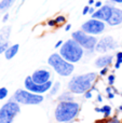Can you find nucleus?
<instances>
[{
	"mask_svg": "<svg viewBox=\"0 0 122 123\" xmlns=\"http://www.w3.org/2000/svg\"><path fill=\"white\" fill-rule=\"evenodd\" d=\"M79 104L73 102H61L55 109V119L58 122H69L79 112Z\"/></svg>",
	"mask_w": 122,
	"mask_h": 123,
	"instance_id": "nucleus-1",
	"label": "nucleus"
},
{
	"mask_svg": "<svg viewBox=\"0 0 122 123\" xmlns=\"http://www.w3.org/2000/svg\"><path fill=\"white\" fill-rule=\"evenodd\" d=\"M96 79V74L94 72L91 74H81V76H76L69 81L68 87L70 92L76 94H82L88 92L92 86V82Z\"/></svg>",
	"mask_w": 122,
	"mask_h": 123,
	"instance_id": "nucleus-2",
	"label": "nucleus"
},
{
	"mask_svg": "<svg viewBox=\"0 0 122 123\" xmlns=\"http://www.w3.org/2000/svg\"><path fill=\"white\" fill-rule=\"evenodd\" d=\"M60 55L69 63H77L81 60L82 55H83V49L73 39L67 40L61 48Z\"/></svg>",
	"mask_w": 122,
	"mask_h": 123,
	"instance_id": "nucleus-3",
	"label": "nucleus"
},
{
	"mask_svg": "<svg viewBox=\"0 0 122 123\" xmlns=\"http://www.w3.org/2000/svg\"><path fill=\"white\" fill-rule=\"evenodd\" d=\"M49 65L53 67V69L57 72L60 76L63 77H67L69 74H73V65L69 62H67L66 60L62 57L60 54H52L49 57Z\"/></svg>",
	"mask_w": 122,
	"mask_h": 123,
	"instance_id": "nucleus-4",
	"label": "nucleus"
},
{
	"mask_svg": "<svg viewBox=\"0 0 122 123\" xmlns=\"http://www.w3.org/2000/svg\"><path fill=\"white\" fill-rule=\"evenodd\" d=\"M14 99L16 100V103H19V104L38 105L42 103L43 96L28 91H24V90H17L14 94Z\"/></svg>",
	"mask_w": 122,
	"mask_h": 123,
	"instance_id": "nucleus-5",
	"label": "nucleus"
},
{
	"mask_svg": "<svg viewBox=\"0 0 122 123\" xmlns=\"http://www.w3.org/2000/svg\"><path fill=\"white\" fill-rule=\"evenodd\" d=\"M19 110L21 109L16 102H9L4 104L0 109V123H12Z\"/></svg>",
	"mask_w": 122,
	"mask_h": 123,
	"instance_id": "nucleus-6",
	"label": "nucleus"
},
{
	"mask_svg": "<svg viewBox=\"0 0 122 123\" xmlns=\"http://www.w3.org/2000/svg\"><path fill=\"white\" fill-rule=\"evenodd\" d=\"M73 38L75 41H77L82 48L88 50H93L95 48V45L97 44V40L95 39V37L91 36L89 34L82 30V31H76L73 34Z\"/></svg>",
	"mask_w": 122,
	"mask_h": 123,
	"instance_id": "nucleus-7",
	"label": "nucleus"
},
{
	"mask_svg": "<svg viewBox=\"0 0 122 123\" xmlns=\"http://www.w3.org/2000/svg\"><path fill=\"white\" fill-rule=\"evenodd\" d=\"M105 29V24L99 19L91 18L82 25V30L89 35H99Z\"/></svg>",
	"mask_w": 122,
	"mask_h": 123,
	"instance_id": "nucleus-8",
	"label": "nucleus"
},
{
	"mask_svg": "<svg viewBox=\"0 0 122 123\" xmlns=\"http://www.w3.org/2000/svg\"><path fill=\"white\" fill-rule=\"evenodd\" d=\"M25 87L28 90L29 92L31 93H35V94H42L44 92L49 91L50 89L52 87V82L49 81V82L44 83V84H38V83H35L31 79V76L30 77H27L25 79Z\"/></svg>",
	"mask_w": 122,
	"mask_h": 123,
	"instance_id": "nucleus-9",
	"label": "nucleus"
},
{
	"mask_svg": "<svg viewBox=\"0 0 122 123\" xmlns=\"http://www.w3.org/2000/svg\"><path fill=\"white\" fill-rule=\"evenodd\" d=\"M118 43L114 40L112 37H105V38L101 39L96 44V51L97 52H107L109 50H114L117 48Z\"/></svg>",
	"mask_w": 122,
	"mask_h": 123,
	"instance_id": "nucleus-10",
	"label": "nucleus"
},
{
	"mask_svg": "<svg viewBox=\"0 0 122 123\" xmlns=\"http://www.w3.org/2000/svg\"><path fill=\"white\" fill-rule=\"evenodd\" d=\"M50 78H51V74L50 71L45 69H39L36 70L34 74H31V79L35 83H38V84H44V83L49 82Z\"/></svg>",
	"mask_w": 122,
	"mask_h": 123,
	"instance_id": "nucleus-11",
	"label": "nucleus"
},
{
	"mask_svg": "<svg viewBox=\"0 0 122 123\" xmlns=\"http://www.w3.org/2000/svg\"><path fill=\"white\" fill-rule=\"evenodd\" d=\"M111 12H112V8H111V6H102L98 11L94 12V14H92V18L108 22V21H109V18H110V16H111Z\"/></svg>",
	"mask_w": 122,
	"mask_h": 123,
	"instance_id": "nucleus-12",
	"label": "nucleus"
},
{
	"mask_svg": "<svg viewBox=\"0 0 122 123\" xmlns=\"http://www.w3.org/2000/svg\"><path fill=\"white\" fill-rule=\"evenodd\" d=\"M10 27H4L0 30V54L8 49V39L10 36Z\"/></svg>",
	"mask_w": 122,
	"mask_h": 123,
	"instance_id": "nucleus-13",
	"label": "nucleus"
},
{
	"mask_svg": "<svg viewBox=\"0 0 122 123\" xmlns=\"http://www.w3.org/2000/svg\"><path fill=\"white\" fill-rule=\"evenodd\" d=\"M110 26H116L122 23V10L117 8H112L111 16H110L109 21L107 22Z\"/></svg>",
	"mask_w": 122,
	"mask_h": 123,
	"instance_id": "nucleus-14",
	"label": "nucleus"
},
{
	"mask_svg": "<svg viewBox=\"0 0 122 123\" xmlns=\"http://www.w3.org/2000/svg\"><path fill=\"white\" fill-rule=\"evenodd\" d=\"M112 62V56L111 55H105L101 56L95 61V65L97 67H107L108 65H110Z\"/></svg>",
	"mask_w": 122,
	"mask_h": 123,
	"instance_id": "nucleus-15",
	"label": "nucleus"
},
{
	"mask_svg": "<svg viewBox=\"0 0 122 123\" xmlns=\"http://www.w3.org/2000/svg\"><path fill=\"white\" fill-rule=\"evenodd\" d=\"M18 48H19L18 44H14V45H12V47L8 48V49H6V51L4 52L6 60H11V58L14 57V56L16 55V53L18 52Z\"/></svg>",
	"mask_w": 122,
	"mask_h": 123,
	"instance_id": "nucleus-16",
	"label": "nucleus"
},
{
	"mask_svg": "<svg viewBox=\"0 0 122 123\" xmlns=\"http://www.w3.org/2000/svg\"><path fill=\"white\" fill-rule=\"evenodd\" d=\"M95 111H97V112H102L105 115V117H108V116H110V112H111V108H110V106H104L103 108H95Z\"/></svg>",
	"mask_w": 122,
	"mask_h": 123,
	"instance_id": "nucleus-17",
	"label": "nucleus"
},
{
	"mask_svg": "<svg viewBox=\"0 0 122 123\" xmlns=\"http://www.w3.org/2000/svg\"><path fill=\"white\" fill-rule=\"evenodd\" d=\"M13 2H14V0H2V1L0 2V11L10 8L13 4Z\"/></svg>",
	"mask_w": 122,
	"mask_h": 123,
	"instance_id": "nucleus-18",
	"label": "nucleus"
},
{
	"mask_svg": "<svg viewBox=\"0 0 122 123\" xmlns=\"http://www.w3.org/2000/svg\"><path fill=\"white\" fill-rule=\"evenodd\" d=\"M60 100H62V102H71L73 100V96H70L69 93H64L60 97Z\"/></svg>",
	"mask_w": 122,
	"mask_h": 123,
	"instance_id": "nucleus-19",
	"label": "nucleus"
},
{
	"mask_svg": "<svg viewBox=\"0 0 122 123\" xmlns=\"http://www.w3.org/2000/svg\"><path fill=\"white\" fill-rule=\"evenodd\" d=\"M60 86H61V83L60 82H56V83H54V85L52 86V90H51V95H55L56 93H57V91H58V89H60Z\"/></svg>",
	"mask_w": 122,
	"mask_h": 123,
	"instance_id": "nucleus-20",
	"label": "nucleus"
},
{
	"mask_svg": "<svg viewBox=\"0 0 122 123\" xmlns=\"http://www.w3.org/2000/svg\"><path fill=\"white\" fill-rule=\"evenodd\" d=\"M6 95H8V90L6 87H0V100L6 98Z\"/></svg>",
	"mask_w": 122,
	"mask_h": 123,
	"instance_id": "nucleus-21",
	"label": "nucleus"
},
{
	"mask_svg": "<svg viewBox=\"0 0 122 123\" xmlns=\"http://www.w3.org/2000/svg\"><path fill=\"white\" fill-rule=\"evenodd\" d=\"M122 64V52H119L117 54V63H116V68L118 69L120 67V65Z\"/></svg>",
	"mask_w": 122,
	"mask_h": 123,
	"instance_id": "nucleus-22",
	"label": "nucleus"
},
{
	"mask_svg": "<svg viewBox=\"0 0 122 123\" xmlns=\"http://www.w3.org/2000/svg\"><path fill=\"white\" fill-rule=\"evenodd\" d=\"M55 22H56V24H64L65 23V17L64 16H57L56 17V19H55Z\"/></svg>",
	"mask_w": 122,
	"mask_h": 123,
	"instance_id": "nucleus-23",
	"label": "nucleus"
},
{
	"mask_svg": "<svg viewBox=\"0 0 122 123\" xmlns=\"http://www.w3.org/2000/svg\"><path fill=\"white\" fill-rule=\"evenodd\" d=\"M108 82H109V84H110V85L114 84V82H115V76H114V74L109 76V78H108Z\"/></svg>",
	"mask_w": 122,
	"mask_h": 123,
	"instance_id": "nucleus-24",
	"label": "nucleus"
},
{
	"mask_svg": "<svg viewBox=\"0 0 122 123\" xmlns=\"http://www.w3.org/2000/svg\"><path fill=\"white\" fill-rule=\"evenodd\" d=\"M89 11H90V8H89L88 6H85L83 8V11H82V14L83 15H86V13H89Z\"/></svg>",
	"mask_w": 122,
	"mask_h": 123,
	"instance_id": "nucleus-25",
	"label": "nucleus"
},
{
	"mask_svg": "<svg viewBox=\"0 0 122 123\" xmlns=\"http://www.w3.org/2000/svg\"><path fill=\"white\" fill-rule=\"evenodd\" d=\"M63 44H64V43H63V41H62V40H60V41H57V43H56V44H55V48H56V49H57V48L62 47Z\"/></svg>",
	"mask_w": 122,
	"mask_h": 123,
	"instance_id": "nucleus-26",
	"label": "nucleus"
},
{
	"mask_svg": "<svg viewBox=\"0 0 122 123\" xmlns=\"http://www.w3.org/2000/svg\"><path fill=\"white\" fill-rule=\"evenodd\" d=\"M84 96H85V98H91L92 97V93L90 91H88V92H85V95Z\"/></svg>",
	"mask_w": 122,
	"mask_h": 123,
	"instance_id": "nucleus-27",
	"label": "nucleus"
},
{
	"mask_svg": "<svg viewBox=\"0 0 122 123\" xmlns=\"http://www.w3.org/2000/svg\"><path fill=\"white\" fill-rule=\"evenodd\" d=\"M106 72H107V67H104V69H102V71H101V74L102 76H104Z\"/></svg>",
	"mask_w": 122,
	"mask_h": 123,
	"instance_id": "nucleus-28",
	"label": "nucleus"
},
{
	"mask_svg": "<svg viewBox=\"0 0 122 123\" xmlns=\"http://www.w3.org/2000/svg\"><path fill=\"white\" fill-rule=\"evenodd\" d=\"M48 24H49L50 26H54V25H55V24H56V22L52 19V21H49V23H48Z\"/></svg>",
	"mask_w": 122,
	"mask_h": 123,
	"instance_id": "nucleus-29",
	"label": "nucleus"
},
{
	"mask_svg": "<svg viewBox=\"0 0 122 123\" xmlns=\"http://www.w3.org/2000/svg\"><path fill=\"white\" fill-rule=\"evenodd\" d=\"M95 6H96V8H101V6H102V2L101 1L95 2Z\"/></svg>",
	"mask_w": 122,
	"mask_h": 123,
	"instance_id": "nucleus-30",
	"label": "nucleus"
},
{
	"mask_svg": "<svg viewBox=\"0 0 122 123\" xmlns=\"http://www.w3.org/2000/svg\"><path fill=\"white\" fill-rule=\"evenodd\" d=\"M111 123H120V122H119V120H117L116 118H115V119L111 120Z\"/></svg>",
	"mask_w": 122,
	"mask_h": 123,
	"instance_id": "nucleus-31",
	"label": "nucleus"
},
{
	"mask_svg": "<svg viewBox=\"0 0 122 123\" xmlns=\"http://www.w3.org/2000/svg\"><path fill=\"white\" fill-rule=\"evenodd\" d=\"M70 28H71V25H67L66 27H65V30H66V31H67V30H69V29H70Z\"/></svg>",
	"mask_w": 122,
	"mask_h": 123,
	"instance_id": "nucleus-32",
	"label": "nucleus"
},
{
	"mask_svg": "<svg viewBox=\"0 0 122 123\" xmlns=\"http://www.w3.org/2000/svg\"><path fill=\"white\" fill-rule=\"evenodd\" d=\"M89 13H91V14H94V9L90 8V11H89Z\"/></svg>",
	"mask_w": 122,
	"mask_h": 123,
	"instance_id": "nucleus-33",
	"label": "nucleus"
},
{
	"mask_svg": "<svg viewBox=\"0 0 122 123\" xmlns=\"http://www.w3.org/2000/svg\"><path fill=\"white\" fill-rule=\"evenodd\" d=\"M114 94H112V93H109V94H108V98H114Z\"/></svg>",
	"mask_w": 122,
	"mask_h": 123,
	"instance_id": "nucleus-34",
	"label": "nucleus"
},
{
	"mask_svg": "<svg viewBox=\"0 0 122 123\" xmlns=\"http://www.w3.org/2000/svg\"><path fill=\"white\" fill-rule=\"evenodd\" d=\"M8 17H9V14H6V15H4V17H3V22H6V19H8Z\"/></svg>",
	"mask_w": 122,
	"mask_h": 123,
	"instance_id": "nucleus-35",
	"label": "nucleus"
},
{
	"mask_svg": "<svg viewBox=\"0 0 122 123\" xmlns=\"http://www.w3.org/2000/svg\"><path fill=\"white\" fill-rule=\"evenodd\" d=\"M114 2H117V3H122V0H111Z\"/></svg>",
	"mask_w": 122,
	"mask_h": 123,
	"instance_id": "nucleus-36",
	"label": "nucleus"
},
{
	"mask_svg": "<svg viewBox=\"0 0 122 123\" xmlns=\"http://www.w3.org/2000/svg\"><path fill=\"white\" fill-rule=\"evenodd\" d=\"M94 3V0H89V4H93Z\"/></svg>",
	"mask_w": 122,
	"mask_h": 123,
	"instance_id": "nucleus-37",
	"label": "nucleus"
},
{
	"mask_svg": "<svg viewBox=\"0 0 122 123\" xmlns=\"http://www.w3.org/2000/svg\"><path fill=\"white\" fill-rule=\"evenodd\" d=\"M97 99H98V102H102V96L98 95V97H97Z\"/></svg>",
	"mask_w": 122,
	"mask_h": 123,
	"instance_id": "nucleus-38",
	"label": "nucleus"
},
{
	"mask_svg": "<svg viewBox=\"0 0 122 123\" xmlns=\"http://www.w3.org/2000/svg\"><path fill=\"white\" fill-rule=\"evenodd\" d=\"M119 109H120V110L122 111V104H121V106H120V107H119Z\"/></svg>",
	"mask_w": 122,
	"mask_h": 123,
	"instance_id": "nucleus-39",
	"label": "nucleus"
}]
</instances>
